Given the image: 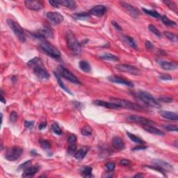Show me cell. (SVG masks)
<instances>
[{"mask_svg": "<svg viewBox=\"0 0 178 178\" xmlns=\"http://www.w3.org/2000/svg\"><path fill=\"white\" fill-rule=\"evenodd\" d=\"M61 5L64 6L65 7L68 8V9L74 10L76 9L77 7V4L76 2L75 1H71V0H61V1H59Z\"/></svg>", "mask_w": 178, "mask_h": 178, "instance_id": "25", "label": "cell"}, {"mask_svg": "<svg viewBox=\"0 0 178 178\" xmlns=\"http://www.w3.org/2000/svg\"><path fill=\"white\" fill-rule=\"evenodd\" d=\"M100 58L101 59H103V60L111 61H117L119 60V59H118L117 56L110 54V53H104V54L100 55Z\"/></svg>", "mask_w": 178, "mask_h": 178, "instance_id": "26", "label": "cell"}, {"mask_svg": "<svg viewBox=\"0 0 178 178\" xmlns=\"http://www.w3.org/2000/svg\"><path fill=\"white\" fill-rule=\"evenodd\" d=\"M7 24L10 27V28L13 30V33H15V36L18 38V40L22 43H25L26 41V37H25V31H24L22 27L17 22L11 19L7 20Z\"/></svg>", "mask_w": 178, "mask_h": 178, "instance_id": "4", "label": "cell"}, {"mask_svg": "<svg viewBox=\"0 0 178 178\" xmlns=\"http://www.w3.org/2000/svg\"><path fill=\"white\" fill-rule=\"evenodd\" d=\"M41 65H43L42 61L40 59L37 58V57H35L34 59H31L29 61H28V63H27V66L30 67L31 68H35V67L41 66Z\"/></svg>", "mask_w": 178, "mask_h": 178, "instance_id": "28", "label": "cell"}, {"mask_svg": "<svg viewBox=\"0 0 178 178\" xmlns=\"http://www.w3.org/2000/svg\"><path fill=\"white\" fill-rule=\"evenodd\" d=\"M109 80L110 82H114V83H117V84L125 85V86H130V87L134 86V84L132 82H130V81L127 80H125V79L120 77L116 76V75L109 77Z\"/></svg>", "mask_w": 178, "mask_h": 178, "instance_id": "14", "label": "cell"}, {"mask_svg": "<svg viewBox=\"0 0 178 178\" xmlns=\"http://www.w3.org/2000/svg\"><path fill=\"white\" fill-rule=\"evenodd\" d=\"M80 68L82 71H84L85 72H89L91 70V67L90 65L89 64L88 62H87L86 61H80L79 63Z\"/></svg>", "mask_w": 178, "mask_h": 178, "instance_id": "27", "label": "cell"}, {"mask_svg": "<svg viewBox=\"0 0 178 178\" xmlns=\"http://www.w3.org/2000/svg\"><path fill=\"white\" fill-rule=\"evenodd\" d=\"M148 29H149L152 33H153L154 34L157 35V36L158 37L161 36V32H160L159 29H158L156 27L154 26L153 25H149V26H148Z\"/></svg>", "mask_w": 178, "mask_h": 178, "instance_id": "39", "label": "cell"}, {"mask_svg": "<svg viewBox=\"0 0 178 178\" xmlns=\"http://www.w3.org/2000/svg\"><path fill=\"white\" fill-rule=\"evenodd\" d=\"M31 162V160H29V161H27L26 162H25V163L21 164V165L19 166V169H24V170H25V169H27V167H29V166H30Z\"/></svg>", "mask_w": 178, "mask_h": 178, "instance_id": "48", "label": "cell"}, {"mask_svg": "<svg viewBox=\"0 0 178 178\" xmlns=\"http://www.w3.org/2000/svg\"><path fill=\"white\" fill-rule=\"evenodd\" d=\"M41 147L44 150H49L51 148V143L47 140H41L39 141Z\"/></svg>", "mask_w": 178, "mask_h": 178, "instance_id": "41", "label": "cell"}, {"mask_svg": "<svg viewBox=\"0 0 178 178\" xmlns=\"http://www.w3.org/2000/svg\"><path fill=\"white\" fill-rule=\"evenodd\" d=\"M122 40L127 45H128L129 46L132 47V48L137 49V45H136L135 41H134L132 38L128 36V35H122Z\"/></svg>", "mask_w": 178, "mask_h": 178, "instance_id": "24", "label": "cell"}, {"mask_svg": "<svg viewBox=\"0 0 178 178\" xmlns=\"http://www.w3.org/2000/svg\"><path fill=\"white\" fill-rule=\"evenodd\" d=\"M157 62L160 66L165 70H175L178 68V66L176 63L161 60H158Z\"/></svg>", "mask_w": 178, "mask_h": 178, "instance_id": "15", "label": "cell"}, {"mask_svg": "<svg viewBox=\"0 0 178 178\" xmlns=\"http://www.w3.org/2000/svg\"><path fill=\"white\" fill-rule=\"evenodd\" d=\"M92 168L90 166H84L81 169V174L83 177H92Z\"/></svg>", "mask_w": 178, "mask_h": 178, "instance_id": "30", "label": "cell"}, {"mask_svg": "<svg viewBox=\"0 0 178 178\" xmlns=\"http://www.w3.org/2000/svg\"><path fill=\"white\" fill-rule=\"evenodd\" d=\"M46 126H47V122H42L40 124H39L38 128H39V130H43L44 128L46 127Z\"/></svg>", "mask_w": 178, "mask_h": 178, "instance_id": "55", "label": "cell"}, {"mask_svg": "<svg viewBox=\"0 0 178 178\" xmlns=\"http://www.w3.org/2000/svg\"><path fill=\"white\" fill-rule=\"evenodd\" d=\"M106 7L103 5H98L96 7H94L90 10L89 13L91 15H96V16L101 17L102 15H104V13H106Z\"/></svg>", "mask_w": 178, "mask_h": 178, "instance_id": "16", "label": "cell"}, {"mask_svg": "<svg viewBox=\"0 0 178 178\" xmlns=\"http://www.w3.org/2000/svg\"><path fill=\"white\" fill-rule=\"evenodd\" d=\"M142 10H143L144 13H145L146 14L155 17V18H160V17H161V15H160L159 13L156 11H153V10H148V9H144V8H143Z\"/></svg>", "mask_w": 178, "mask_h": 178, "instance_id": "33", "label": "cell"}, {"mask_svg": "<svg viewBox=\"0 0 178 178\" xmlns=\"http://www.w3.org/2000/svg\"><path fill=\"white\" fill-rule=\"evenodd\" d=\"M43 37L45 38H52L53 37V31L51 29H49V27H45L43 29H41L38 31Z\"/></svg>", "mask_w": 178, "mask_h": 178, "instance_id": "29", "label": "cell"}, {"mask_svg": "<svg viewBox=\"0 0 178 178\" xmlns=\"http://www.w3.org/2000/svg\"><path fill=\"white\" fill-rule=\"evenodd\" d=\"M111 101L113 103L117 104L120 106V108H124L129 109L132 110H138V111H143V108L141 106L136 104L134 102H130L129 100H124V99H120L116 98H111Z\"/></svg>", "mask_w": 178, "mask_h": 178, "instance_id": "3", "label": "cell"}, {"mask_svg": "<svg viewBox=\"0 0 178 178\" xmlns=\"http://www.w3.org/2000/svg\"><path fill=\"white\" fill-rule=\"evenodd\" d=\"M116 68L118 70L122 72L129 73V74L133 75H141V71L138 68L135 66H131V65L127 64H119L116 66Z\"/></svg>", "mask_w": 178, "mask_h": 178, "instance_id": "8", "label": "cell"}, {"mask_svg": "<svg viewBox=\"0 0 178 178\" xmlns=\"http://www.w3.org/2000/svg\"><path fill=\"white\" fill-rule=\"evenodd\" d=\"M112 145L115 149L119 150H123L124 147H125L124 141H122L121 138L118 137V136H116V137L113 138Z\"/></svg>", "mask_w": 178, "mask_h": 178, "instance_id": "20", "label": "cell"}, {"mask_svg": "<svg viewBox=\"0 0 178 178\" xmlns=\"http://www.w3.org/2000/svg\"><path fill=\"white\" fill-rule=\"evenodd\" d=\"M58 72L60 76L63 77V78L66 79L67 80L70 81V82L73 83V84H80L81 82L79 81V80L77 78V77L75 75H73L70 70L66 69L65 67L62 66H59L58 67Z\"/></svg>", "mask_w": 178, "mask_h": 178, "instance_id": "7", "label": "cell"}, {"mask_svg": "<svg viewBox=\"0 0 178 178\" xmlns=\"http://www.w3.org/2000/svg\"><path fill=\"white\" fill-rule=\"evenodd\" d=\"M145 47L146 48L148 49H149V50H152V49H153V45H152V43L151 42H150V41H146L145 42Z\"/></svg>", "mask_w": 178, "mask_h": 178, "instance_id": "53", "label": "cell"}, {"mask_svg": "<svg viewBox=\"0 0 178 178\" xmlns=\"http://www.w3.org/2000/svg\"><path fill=\"white\" fill-rule=\"evenodd\" d=\"M93 104H96L97 106H103V107L112 109H120L119 106H118L117 104L113 103V102H105V101H102L100 100H95L93 102Z\"/></svg>", "mask_w": 178, "mask_h": 178, "instance_id": "17", "label": "cell"}, {"mask_svg": "<svg viewBox=\"0 0 178 178\" xmlns=\"http://www.w3.org/2000/svg\"><path fill=\"white\" fill-rule=\"evenodd\" d=\"M143 129L145 130L146 132H149V133H151L152 134H155V135H158V136L165 135V134H164L163 132H161V130L157 129V128L154 127H152V125H144Z\"/></svg>", "mask_w": 178, "mask_h": 178, "instance_id": "21", "label": "cell"}, {"mask_svg": "<svg viewBox=\"0 0 178 178\" xmlns=\"http://www.w3.org/2000/svg\"><path fill=\"white\" fill-rule=\"evenodd\" d=\"M164 127L170 132H177L178 130V126L175 124H167V125H164Z\"/></svg>", "mask_w": 178, "mask_h": 178, "instance_id": "43", "label": "cell"}, {"mask_svg": "<svg viewBox=\"0 0 178 178\" xmlns=\"http://www.w3.org/2000/svg\"><path fill=\"white\" fill-rule=\"evenodd\" d=\"M40 48L43 52L54 59H60L61 53L57 48L46 41H43L40 44Z\"/></svg>", "mask_w": 178, "mask_h": 178, "instance_id": "2", "label": "cell"}, {"mask_svg": "<svg viewBox=\"0 0 178 178\" xmlns=\"http://www.w3.org/2000/svg\"><path fill=\"white\" fill-rule=\"evenodd\" d=\"M153 163L155 164L156 166H159L160 168H161L162 169H164V171H169V170H172V166L170 165L169 164L166 163V161H162V160H159V159H156L155 161H153Z\"/></svg>", "mask_w": 178, "mask_h": 178, "instance_id": "22", "label": "cell"}, {"mask_svg": "<svg viewBox=\"0 0 178 178\" xmlns=\"http://www.w3.org/2000/svg\"><path fill=\"white\" fill-rule=\"evenodd\" d=\"M131 162H130V160L127 159H122L120 161V164L121 166H128L130 165Z\"/></svg>", "mask_w": 178, "mask_h": 178, "instance_id": "49", "label": "cell"}, {"mask_svg": "<svg viewBox=\"0 0 178 178\" xmlns=\"http://www.w3.org/2000/svg\"><path fill=\"white\" fill-rule=\"evenodd\" d=\"M158 100L161 101L162 102H164V103H170V102H173V99L171 98H169V97H161L158 99Z\"/></svg>", "mask_w": 178, "mask_h": 178, "instance_id": "46", "label": "cell"}, {"mask_svg": "<svg viewBox=\"0 0 178 178\" xmlns=\"http://www.w3.org/2000/svg\"><path fill=\"white\" fill-rule=\"evenodd\" d=\"M23 153V149L20 147H12L6 150L5 158L11 161H16Z\"/></svg>", "mask_w": 178, "mask_h": 178, "instance_id": "6", "label": "cell"}, {"mask_svg": "<svg viewBox=\"0 0 178 178\" xmlns=\"http://www.w3.org/2000/svg\"><path fill=\"white\" fill-rule=\"evenodd\" d=\"M54 75L55 77H56V79L57 82H58V84H59V86H60L61 87V88L63 89V90H64L65 91H66L67 93H70V94L72 95V93H71V92L70 91V90H69L67 88L66 86H65V85L63 84V82H62V80H61V77L59 76V75L58 74H57V73L55 72H54Z\"/></svg>", "mask_w": 178, "mask_h": 178, "instance_id": "34", "label": "cell"}, {"mask_svg": "<svg viewBox=\"0 0 178 178\" xmlns=\"http://www.w3.org/2000/svg\"><path fill=\"white\" fill-rule=\"evenodd\" d=\"M92 132H93L92 128L88 125L84 126L82 129V131H81L82 135L84 136H90V134H92Z\"/></svg>", "mask_w": 178, "mask_h": 178, "instance_id": "38", "label": "cell"}, {"mask_svg": "<svg viewBox=\"0 0 178 178\" xmlns=\"http://www.w3.org/2000/svg\"><path fill=\"white\" fill-rule=\"evenodd\" d=\"M77 150V145L76 143H68V148L67 151L69 155H73L76 152Z\"/></svg>", "mask_w": 178, "mask_h": 178, "instance_id": "40", "label": "cell"}, {"mask_svg": "<svg viewBox=\"0 0 178 178\" xmlns=\"http://www.w3.org/2000/svg\"><path fill=\"white\" fill-rule=\"evenodd\" d=\"M51 129H52V131L54 132V134H57V135H61L62 134V130L60 128V127L59 126V124L56 123V122H54L51 126Z\"/></svg>", "mask_w": 178, "mask_h": 178, "instance_id": "36", "label": "cell"}, {"mask_svg": "<svg viewBox=\"0 0 178 178\" xmlns=\"http://www.w3.org/2000/svg\"><path fill=\"white\" fill-rule=\"evenodd\" d=\"M163 2L169 8V9H171V10H173V11H175V12L177 11V5H176V4L174 2V1H164Z\"/></svg>", "mask_w": 178, "mask_h": 178, "instance_id": "42", "label": "cell"}, {"mask_svg": "<svg viewBox=\"0 0 178 178\" xmlns=\"http://www.w3.org/2000/svg\"><path fill=\"white\" fill-rule=\"evenodd\" d=\"M9 119H10V121H11V122H13V123H15V122H16L17 119V113L15 111H11V114H10Z\"/></svg>", "mask_w": 178, "mask_h": 178, "instance_id": "44", "label": "cell"}, {"mask_svg": "<svg viewBox=\"0 0 178 178\" xmlns=\"http://www.w3.org/2000/svg\"><path fill=\"white\" fill-rule=\"evenodd\" d=\"M159 113L162 117L166 118V119L175 120V121H177L178 120V115L176 113L168 111H160Z\"/></svg>", "mask_w": 178, "mask_h": 178, "instance_id": "18", "label": "cell"}, {"mask_svg": "<svg viewBox=\"0 0 178 178\" xmlns=\"http://www.w3.org/2000/svg\"><path fill=\"white\" fill-rule=\"evenodd\" d=\"M38 170H39V167L36 166H29V167H27V169H25L22 176L25 177H32V176L35 175V174L38 173Z\"/></svg>", "mask_w": 178, "mask_h": 178, "instance_id": "19", "label": "cell"}, {"mask_svg": "<svg viewBox=\"0 0 178 178\" xmlns=\"http://www.w3.org/2000/svg\"><path fill=\"white\" fill-rule=\"evenodd\" d=\"M43 67H44L43 65H41V66L33 68V70L35 76H36L39 80L45 81L47 80L49 78V74L47 71L46 69L43 68Z\"/></svg>", "mask_w": 178, "mask_h": 178, "instance_id": "10", "label": "cell"}, {"mask_svg": "<svg viewBox=\"0 0 178 178\" xmlns=\"http://www.w3.org/2000/svg\"><path fill=\"white\" fill-rule=\"evenodd\" d=\"M87 152H88V148L86 147H83L80 149L75 153V159L77 160H82L85 157V156L86 155Z\"/></svg>", "mask_w": 178, "mask_h": 178, "instance_id": "23", "label": "cell"}, {"mask_svg": "<svg viewBox=\"0 0 178 178\" xmlns=\"http://www.w3.org/2000/svg\"><path fill=\"white\" fill-rule=\"evenodd\" d=\"M138 96L146 105L155 108H160L161 105L157 100H155L151 94L145 91H139L138 93Z\"/></svg>", "mask_w": 178, "mask_h": 178, "instance_id": "5", "label": "cell"}, {"mask_svg": "<svg viewBox=\"0 0 178 178\" xmlns=\"http://www.w3.org/2000/svg\"><path fill=\"white\" fill-rule=\"evenodd\" d=\"M127 135L128 137H129L130 139H131V141L134 142V143H139V144H144V143H145V142H144L141 138H139L137 136L134 135V134H133L130 133V132H127Z\"/></svg>", "mask_w": 178, "mask_h": 178, "instance_id": "32", "label": "cell"}, {"mask_svg": "<svg viewBox=\"0 0 178 178\" xmlns=\"http://www.w3.org/2000/svg\"><path fill=\"white\" fill-rule=\"evenodd\" d=\"M49 3L53 7L56 8V9H58V8H59V6H61L59 1H57V0H56V1H49Z\"/></svg>", "mask_w": 178, "mask_h": 178, "instance_id": "50", "label": "cell"}, {"mask_svg": "<svg viewBox=\"0 0 178 178\" xmlns=\"http://www.w3.org/2000/svg\"><path fill=\"white\" fill-rule=\"evenodd\" d=\"M160 18H161L162 22H163L164 25H166V26H168V27H174L177 26V24H176L175 22L171 20L168 18V17L166 16H165V15H164V16H161Z\"/></svg>", "mask_w": 178, "mask_h": 178, "instance_id": "31", "label": "cell"}, {"mask_svg": "<svg viewBox=\"0 0 178 178\" xmlns=\"http://www.w3.org/2000/svg\"><path fill=\"white\" fill-rule=\"evenodd\" d=\"M164 35H165L168 39H169L170 41H174V42H176V41H177V36L175 33L169 32V31H165V32L164 33Z\"/></svg>", "mask_w": 178, "mask_h": 178, "instance_id": "37", "label": "cell"}, {"mask_svg": "<svg viewBox=\"0 0 178 178\" xmlns=\"http://www.w3.org/2000/svg\"><path fill=\"white\" fill-rule=\"evenodd\" d=\"M1 102H4V103H6L5 99H4V96H3V91H2V90H1Z\"/></svg>", "mask_w": 178, "mask_h": 178, "instance_id": "57", "label": "cell"}, {"mask_svg": "<svg viewBox=\"0 0 178 178\" xmlns=\"http://www.w3.org/2000/svg\"><path fill=\"white\" fill-rule=\"evenodd\" d=\"M68 143H77V136L75 134H71L69 136L68 138Z\"/></svg>", "mask_w": 178, "mask_h": 178, "instance_id": "47", "label": "cell"}, {"mask_svg": "<svg viewBox=\"0 0 178 178\" xmlns=\"http://www.w3.org/2000/svg\"><path fill=\"white\" fill-rule=\"evenodd\" d=\"M47 18L49 22L54 25H58L63 21V16L57 12H49L47 13Z\"/></svg>", "mask_w": 178, "mask_h": 178, "instance_id": "11", "label": "cell"}, {"mask_svg": "<svg viewBox=\"0 0 178 178\" xmlns=\"http://www.w3.org/2000/svg\"><path fill=\"white\" fill-rule=\"evenodd\" d=\"M160 79L162 80H172V77L169 75H162L160 76Z\"/></svg>", "mask_w": 178, "mask_h": 178, "instance_id": "51", "label": "cell"}, {"mask_svg": "<svg viewBox=\"0 0 178 178\" xmlns=\"http://www.w3.org/2000/svg\"><path fill=\"white\" fill-rule=\"evenodd\" d=\"M74 16L77 20H87L90 18V14L89 13H75Z\"/></svg>", "mask_w": 178, "mask_h": 178, "instance_id": "35", "label": "cell"}, {"mask_svg": "<svg viewBox=\"0 0 178 178\" xmlns=\"http://www.w3.org/2000/svg\"><path fill=\"white\" fill-rule=\"evenodd\" d=\"M127 120L130 122H133V123L140 124L141 125H152L153 122L147 118L141 117V116H136V115H132L128 116L127 118Z\"/></svg>", "mask_w": 178, "mask_h": 178, "instance_id": "9", "label": "cell"}, {"mask_svg": "<svg viewBox=\"0 0 178 178\" xmlns=\"http://www.w3.org/2000/svg\"><path fill=\"white\" fill-rule=\"evenodd\" d=\"M67 45L75 54L79 55L82 52V45L71 31H68L66 34Z\"/></svg>", "mask_w": 178, "mask_h": 178, "instance_id": "1", "label": "cell"}, {"mask_svg": "<svg viewBox=\"0 0 178 178\" xmlns=\"http://www.w3.org/2000/svg\"><path fill=\"white\" fill-rule=\"evenodd\" d=\"M112 25H114V26L116 27V29H117L118 30H120H120H121V29H121V27H120V25H118V24L117 22H116L113 21V22H112Z\"/></svg>", "mask_w": 178, "mask_h": 178, "instance_id": "56", "label": "cell"}, {"mask_svg": "<svg viewBox=\"0 0 178 178\" xmlns=\"http://www.w3.org/2000/svg\"><path fill=\"white\" fill-rule=\"evenodd\" d=\"M143 177V175H141V174H137V175H135V177Z\"/></svg>", "mask_w": 178, "mask_h": 178, "instance_id": "58", "label": "cell"}, {"mask_svg": "<svg viewBox=\"0 0 178 178\" xmlns=\"http://www.w3.org/2000/svg\"><path fill=\"white\" fill-rule=\"evenodd\" d=\"M25 6L27 9L31 11H40L44 7V5L41 1H33V0H27L25 1Z\"/></svg>", "mask_w": 178, "mask_h": 178, "instance_id": "12", "label": "cell"}, {"mask_svg": "<svg viewBox=\"0 0 178 178\" xmlns=\"http://www.w3.org/2000/svg\"><path fill=\"white\" fill-rule=\"evenodd\" d=\"M146 148H147V147H145V146H143V145H138V146H136V147H135L134 148H133V150H134V151H136V150H145Z\"/></svg>", "mask_w": 178, "mask_h": 178, "instance_id": "54", "label": "cell"}, {"mask_svg": "<svg viewBox=\"0 0 178 178\" xmlns=\"http://www.w3.org/2000/svg\"><path fill=\"white\" fill-rule=\"evenodd\" d=\"M120 5L125 10L127 13L131 15L132 17H135L136 18V17H137L138 15H139V11H138V9H136L135 7H134L133 6L130 4L124 2V1H121V2H120Z\"/></svg>", "mask_w": 178, "mask_h": 178, "instance_id": "13", "label": "cell"}, {"mask_svg": "<svg viewBox=\"0 0 178 178\" xmlns=\"http://www.w3.org/2000/svg\"><path fill=\"white\" fill-rule=\"evenodd\" d=\"M105 167H106V169H107L108 171L112 172L114 169H115L116 165L114 162H109V163H107L106 164Z\"/></svg>", "mask_w": 178, "mask_h": 178, "instance_id": "45", "label": "cell"}, {"mask_svg": "<svg viewBox=\"0 0 178 178\" xmlns=\"http://www.w3.org/2000/svg\"><path fill=\"white\" fill-rule=\"evenodd\" d=\"M33 125H34V122H33V121H25V127L26 128H28V129L32 127Z\"/></svg>", "mask_w": 178, "mask_h": 178, "instance_id": "52", "label": "cell"}]
</instances>
